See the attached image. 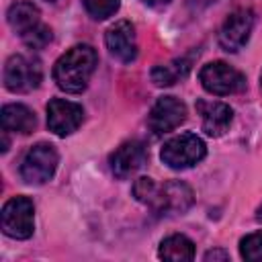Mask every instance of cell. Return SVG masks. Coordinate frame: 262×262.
I'll return each mask as SVG.
<instances>
[{
	"label": "cell",
	"mask_w": 262,
	"mask_h": 262,
	"mask_svg": "<svg viewBox=\"0 0 262 262\" xmlns=\"http://www.w3.org/2000/svg\"><path fill=\"white\" fill-rule=\"evenodd\" d=\"M96 51L92 45L80 43L74 45L72 49H68L63 55H59V59L53 66V80L55 84L70 94H78L82 90H86L94 68H96Z\"/></svg>",
	"instance_id": "6da1fadb"
},
{
	"label": "cell",
	"mask_w": 262,
	"mask_h": 262,
	"mask_svg": "<svg viewBox=\"0 0 262 262\" xmlns=\"http://www.w3.org/2000/svg\"><path fill=\"white\" fill-rule=\"evenodd\" d=\"M207 156V145L196 133H180L168 139L160 151V158L172 170H186L199 164Z\"/></svg>",
	"instance_id": "7a4b0ae2"
},
{
	"label": "cell",
	"mask_w": 262,
	"mask_h": 262,
	"mask_svg": "<svg viewBox=\"0 0 262 262\" xmlns=\"http://www.w3.org/2000/svg\"><path fill=\"white\" fill-rule=\"evenodd\" d=\"M59 156L51 143H35L20 162V178L27 184H45L57 170Z\"/></svg>",
	"instance_id": "3957f363"
},
{
	"label": "cell",
	"mask_w": 262,
	"mask_h": 262,
	"mask_svg": "<svg viewBox=\"0 0 262 262\" xmlns=\"http://www.w3.org/2000/svg\"><path fill=\"white\" fill-rule=\"evenodd\" d=\"M43 80L41 61L33 55L16 53L4 66V86L10 92H31Z\"/></svg>",
	"instance_id": "277c9868"
},
{
	"label": "cell",
	"mask_w": 262,
	"mask_h": 262,
	"mask_svg": "<svg viewBox=\"0 0 262 262\" xmlns=\"http://www.w3.org/2000/svg\"><path fill=\"white\" fill-rule=\"evenodd\" d=\"M2 231L14 239H27L35 231V207L29 196H12L0 213Z\"/></svg>",
	"instance_id": "5b68a950"
},
{
	"label": "cell",
	"mask_w": 262,
	"mask_h": 262,
	"mask_svg": "<svg viewBox=\"0 0 262 262\" xmlns=\"http://www.w3.org/2000/svg\"><path fill=\"white\" fill-rule=\"evenodd\" d=\"M199 80L203 88L217 96L237 94L246 88V76L225 61H211L201 68Z\"/></svg>",
	"instance_id": "8992f818"
},
{
	"label": "cell",
	"mask_w": 262,
	"mask_h": 262,
	"mask_svg": "<svg viewBox=\"0 0 262 262\" xmlns=\"http://www.w3.org/2000/svg\"><path fill=\"white\" fill-rule=\"evenodd\" d=\"M194 203L192 188L180 180H170L162 186L156 184V190L147 207L158 215H182Z\"/></svg>",
	"instance_id": "52a82bcc"
},
{
	"label": "cell",
	"mask_w": 262,
	"mask_h": 262,
	"mask_svg": "<svg viewBox=\"0 0 262 262\" xmlns=\"http://www.w3.org/2000/svg\"><path fill=\"white\" fill-rule=\"evenodd\" d=\"M254 20H256V16H254V12L250 8L233 10L225 18V23L221 25V29H219V45L225 51H229V53L239 51L248 43V39L252 35Z\"/></svg>",
	"instance_id": "ba28073f"
},
{
	"label": "cell",
	"mask_w": 262,
	"mask_h": 262,
	"mask_svg": "<svg viewBox=\"0 0 262 262\" xmlns=\"http://www.w3.org/2000/svg\"><path fill=\"white\" fill-rule=\"evenodd\" d=\"M186 121V104L176 96H160L147 115V125L154 135L174 131Z\"/></svg>",
	"instance_id": "9c48e42d"
},
{
	"label": "cell",
	"mask_w": 262,
	"mask_h": 262,
	"mask_svg": "<svg viewBox=\"0 0 262 262\" xmlns=\"http://www.w3.org/2000/svg\"><path fill=\"white\" fill-rule=\"evenodd\" d=\"M84 121V111L78 102L66 98H53L47 104V127L59 137L74 133Z\"/></svg>",
	"instance_id": "30bf717a"
},
{
	"label": "cell",
	"mask_w": 262,
	"mask_h": 262,
	"mask_svg": "<svg viewBox=\"0 0 262 262\" xmlns=\"http://www.w3.org/2000/svg\"><path fill=\"white\" fill-rule=\"evenodd\" d=\"M111 170L117 178L125 180L129 176H133L145 162H147V147L137 141V139H131V141H125L121 143L113 154H111Z\"/></svg>",
	"instance_id": "8fae6325"
},
{
	"label": "cell",
	"mask_w": 262,
	"mask_h": 262,
	"mask_svg": "<svg viewBox=\"0 0 262 262\" xmlns=\"http://www.w3.org/2000/svg\"><path fill=\"white\" fill-rule=\"evenodd\" d=\"M106 49L111 55L123 63H131L137 57V37H135V27L129 20H119L115 23L106 35H104Z\"/></svg>",
	"instance_id": "7c38bea8"
},
{
	"label": "cell",
	"mask_w": 262,
	"mask_h": 262,
	"mask_svg": "<svg viewBox=\"0 0 262 262\" xmlns=\"http://www.w3.org/2000/svg\"><path fill=\"white\" fill-rule=\"evenodd\" d=\"M196 111L203 119V131L211 137L223 135L231 121H233V111L229 104L219 102V100H196Z\"/></svg>",
	"instance_id": "4fadbf2b"
},
{
	"label": "cell",
	"mask_w": 262,
	"mask_h": 262,
	"mask_svg": "<svg viewBox=\"0 0 262 262\" xmlns=\"http://www.w3.org/2000/svg\"><path fill=\"white\" fill-rule=\"evenodd\" d=\"M0 121H2L4 133L12 131V133H20V135L31 133L35 129V125H37L35 113L29 106L18 104V102L4 104L2 106V113H0Z\"/></svg>",
	"instance_id": "5bb4252c"
},
{
	"label": "cell",
	"mask_w": 262,
	"mask_h": 262,
	"mask_svg": "<svg viewBox=\"0 0 262 262\" xmlns=\"http://www.w3.org/2000/svg\"><path fill=\"white\" fill-rule=\"evenodd\" d=\"M39 16H41L39 8H37L33 2H29V0L14 2V4L8 8V14H6L8 25H10L16 33H20V35H25V33L31 31L33 27H37V25L41 23Z\"/></svg>",
	"instance_id": "9a60e30c"
},
{
	"label": "cell",
	"mask_w": 262,
	"mask_h": 262,
	"mask_svg": "<svg viewBox=\"0 0 262 262\" xmlns=\"http://www.w3.org/2000/svg\"><path fill=\"white\" fill-rule=\"evenodd\" d=\"M190 66H192L190 57H178L168 63H160L151 70V80L156 86H172L190 72Z\"/></svg>",
	"instance_id": "2e32d148"
},
{
	"label": "cell",
	"mask_w": 262,
	"mask_h": 262,
	"mask_svg": "<svg viewBox=\"0 0 262 262\" xmlns=\"http://www.w3.org/2000/svg\"><path fill=\"white\" fill-rule=\"evenodd\" d=\"M158 254H160V258H164V260H174V262L192 260V258H194V244H192L186 235L174 233V235H168L166 239H162Z\"/></svg>",
	"instance_id": "e0dca14e"
},
{
	"label": "cell",
	"mask_w": 262,
	"mask_h": 262,
	"mask_svg": "<svg viewBox=\"0 0 262 262\" xmlns=\"http://www.w3.org/2000/svg\"><path fill=\"white\" fill-rule=\"evenodd\" d=\"M239 254L244 260L250 262H262V231L248 233L239 242Z\"/></svg>",
	"instance_id": "ac0fdd59"
},
{
	"label": "cell",
	"mask_w": 262,
	"mask_h": 262,
	"mask_svg": "<svg viewBox=\"0 0 262 262\" xmlns=\"http://www.w3.org/2000/svg\"><path fill=\"white\" fill-rule=\"evenodd\" d=\"M82 4L86 12L96 20H104L119 10V0H82Z\"/></svg>",
	"instance_id": "d6986e66"
},
{
	"label": "cell",
	"mask_w": 262,
	"mask_h": 262,
	"mask_svg": "<svg viewBox=\"0 0 262 262\" xmlns=\"http://www.w3.org/2000/svg\"><path fill=\"white\" fill-rule=\"evenodd\" d=\"M23 37V43L29 47V49H43L45 45H49V41L53 39V35H51V29L49 27H45V25H37V27H33L31 31H27L25 35H20Z\"/></svg>",
	"instance_id": "ffe728a7"
},
{
	"label": "cell",
	"mask_w": 262,
	"mask_h": 262,
	"mask_svg": "<svg viewBox=\"0 0 262 262\" xmlns=\"http://www.w3.org/2000/svg\"><path fill=\"white\" fill-rule=\"evenodd\" d=\"M154 190H156V182H154V178H147V176L137 178L135 184H133V194H135V199H137L139 203H143V205L149 203Z\"/></svg>",
	"instance_id": "44dd1931"
},
{
	"label": "cell",
	"mask_w": 262,
	"mask_h": 262,
	"mask_svg": "<svg viewBox=\"0 0 262 262\" xmlns=\"http://www.w3.org/2000/svg\"><path fill=\"white\" fill-rule=\"evenodd\" d=\"M203 258H205V260H229V254L223 252V250H211V252H207Z\"/></svg>",
	"instance_id": "7402d4cb"
},
{
	"label": "cell",
	"mask_w": 262,
	"mask_h": 262,
	"mask_svg": "<svg viewBox=\"0 0 262 262\" xmlns=\"http://www.w3.org/2000/svg\"><path fill=\"white\" fill-rule=\"evenodd\" d=\"M143 4H147V6H164V4H168L170 0H141Z\"/></svg>",
	"instance_id": "603a6c76"
},
{
	"label": "cell",
	"mask_w": 262,
	"mask_h": 262,
	"mask_svg": "<svg viewBox=\"0 0 262 262\" xmlns=\"http://www.w3.org/2000/svg\"><path fill=\"white\" fill-rule=\"evenodd\" d=\"M256 217H258V221H260V223H262V207H260V209H258V215H256Z\"/></svg>",
	"instance_id": "cb8c5ba5"
},
{
	"label": "cell",
	"mask_w": 262,
	"mask_h": 262,
	"mask_svg": "<svg viewBox=\"0 0 262 262\" xmlns=\"http://www.w3.org/2000/svg\"><path fill=\"white\" fill-rule=\"evenodd\" d=\"M260 88H262V72H260Z\"/></svg>",
	"instance_id": "d4e9b609"
},
{
	"label": "cell",
	"mask_w": 262,
	"mask_h": 262,
	"mask_svg": "<svg viewBox=\"0 0 262 262\" xmlns=\"http://www.w3.org/2000/svg\"><path fill=\"white\" fill-rule=\"evenodd\" d=\"M47 2H55V0H47Z\"/></svg>",
	"instance_id": "484cf974"
}]
</instances>
